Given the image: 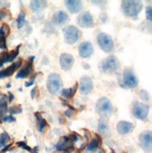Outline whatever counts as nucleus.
<instances>
[{"instance_id": "b1692460", "label": "nucleus", "mask_w": 152, "mask_h": 153, "mask_svg": "<svg viewBox=\"0 0 152 153\" xmlns=\"http://www.w3.org/2000/svg\"><path fill=\"white\" fill-rule=\"evenodd\" d=\"M70 142V137L69 136H63L59 139V141L57 142V144L56 145V149L59 150V151H62L64 150L66 148L68 147Z\"/></svg>"}, {"instance_id": "dca6fc26", "label": "nucleus", "mask_w": 152, "mask_h": 153, "mask_svg": "<svg viewBox=\"0 0 152 153\" xmlns=\"http://www.w3.org/2000/svg\"><path fill=\"white\" fill-rule=\"evenodd\" d=\"M64 3L69 11L71 13H78L83 9L82 1H78V0H66Z\"/></svg>"}, {"instance_id": "4c0bfd02", "label": "nucleus", "mask_w": 152, "mask_h": 153, "mask_svg": "<svg viewBox=\"0 0 152 153\" xmlns=\"http://www.w3.org/2000/svg\"><path fill=\"white\" fill-rule=\"evenodd\" d=\"M37 74H35L34 75H33V76L31 77L30 81H28V82H25V83H24V85L26 86V88H28V86H31V85H33V84H34V82H35V79H36V76H37Z\"/></svg>"}, {"instance_id": "20e7f679", "label": "nucleus", "mask_w": 152, "mask_h": 153, "mask_svg": "<svg viewBox=\"0 0 152 153\" xmlns=\"http://www.w3.org/2000/svg\"><path fill=\"white\" fill-rule=\"evenodd\" d=\"M120 85L123 88H135L138 85V79L134 74L133 69L127 68L124 70Z\"/></svg>"}, {"instance_id": "ea45409f", "label": "nucleus", "mask_w": 152, "mask_h": 153, "mask_svg": "<svg viewBox=\"0 0 152 153\" xmlns=\"http://www.w3.org/2000/svg\"><path fill=\"white\" fill-rule=\"evenodd\" d=\"M8 14H9V13H8V11H7V10H0V20L4 19Z\"/></svg>"}, {"instance_id": "ddd939ff", "label": "nucleus", "mask_w": 152, "mask_h": 153, "mask_svg": "<svg viewBox=\"0 0 152 153\" xmlns=\"http://www.w3.org/2000/svg\"><path fill=\"white\" fill-rule=\"evenodd\" d=\"M78 52H79V56L82 58H88L94 53L93 45H92L90 42H84L79 45Z\"/></svg>"}, {"instance_id": "a878e982", "label": "nucleus", "mask_w": 152, "mask_h": 153, "mask_svg": "<svg viewBox=\"0 0 152 153\" xmlns=\"http://www.w3.org/2000/svg\"><path fill=\"white\" fill-rule=\"evenodd\" d=\"M8 96L2 94L1 97H0V110H2L3 112H7L8 111Z\"/></svg>"}, {"instance_id": "473e14b6", "label": "nucleus", "mask_w": 152, "mask_h": 153, "mask_svg": "<svg viewBox=\"0 0 152 153\" xmlns=\"http://www.w3.org/2000/svg\"><path fill=\"white\" fill-rule=\"evenodd\" d=\"M139 96H140V98L143 100L144 102H148V100H149V94H148V92L147 90H145V89L140 90Z\"/></svg>"}, {"instance_id": "aec40b11", "label": "nucleus", "mask_w": 152, "mask_h": 153, "mask_svg": "<svg viewBox=\"0 0 152 153\" xmlns=\"http://www.w3.org/2000/svg\"><path fill=\"white\" fill-rule=\"evenodd\" d=\"M35 117L37 119V129L39 132H43L45 128L47 127V122H46L45 119L42 117L41 115V113H35Z\"/></svg>"}, {"instance_id": "423d86ee", "label": "nucleus", "mask_w": 152, "mask_h": 153, "mask_svg": "<svg viewBox=\"0 0 152 153\" xmlns=\"http://www.w3.org/2000/svg\"><path fill=\"white\" fill-rule=\"evenodd\" d=\"M64 34V39L68 44H74L80 37V30L74 25L65 26L62 29Z\"/></svg>"}, {"instance_id": "c85d7f7f", "label": "nucleus", "mask_w": 152, "mask_h": 153, "mask_svg": "<svg viewBox=\"0 0 152 153\" xmlns=\"http://www.w3.org/2000/svg\"><path fill=\"white\" fill-rule=\"evenodd\" d=\"M8 112L11 116H13V115L21 114V113L23 112V109H22L21 106H19V105H13V106H11V107L8 108Z\"/></svg>"}, {"instance_id": "f3484780", "label": "nucleus", "mask_w": 152, "mask_h": 153, "mask_svg": "<svg viewBox=\"0 0 152 153\" xmlns=\"http://www.w3.org/2000/svg\"><path fill=\"white\" fill-rule=\"evenodd\" d=\"M69 20H70L69 15L65 11H62V10L56 11L55 14L53 15V21L57 25H65L66 23L69 22Z\"/></svg>"}, {"instance_id": "864d4df0", "label": "nucleus", "mask_w": 152, "mask_h": 153, "mask_svg": "<svg viewBox=\"0 0 152 153\" xmlns=\"http://www.w3.org/2000/svg\"><path fill=\"white\" fill-rule=\"evenodd\" d=\"M76 153H79V152H78V151H77V152H76Z\"/></svg>"}, {"instance_id": "f03ea898", "label": "nucleus", "mask_w": 152, "mask_h": 153, "mask_svg": "<svg viewBox=\"0 0 152 153\" xmlns=\"http://www.w3.org/2000/svg\"><path fill=\"white\" fill-rule=\"evenodd\" d=\"M96 112L102 117L108 118L113 113V104L110 100L106 97L99 99L96 103Z\"/></svg>"}, {"instance_id": "a211bd4d", "label": "nucleus", "mask_w": 152, "mask_h": 153, "mask_svg": "<svg viewBox=\"0 0 152 153\" xmlns=\"http://www.w3.org/2000/svg\"><path fill=\"white\" fill-rule=\"evenodd\" d=\"M33 71V62H29L26 64L24 67H23L20 70L17 74H16V79H22V78H26L28 77Z\"/></svg>"}, {"instance_id": "5701e85b", "label": "nucleus", "mask_w": 152, "mask_h": 153, "mask_svg": "<svg viewBox=\"0 0 152 153\" xmlns=\"http://www.w3.org/2000/svg\"><path fill=\"white\" fill-rule=\"evenodd\" d=\"M101 143H102L101 137L96 134L95 137H94V138H92V139H91V141L89 142V144L87 145V151H94L95 149H97L99 147H100Z\"/></svg>"}, {"instance_id": "c9c22d12", "label": "nucleus", "mask_w": 152, "mask_h": 153, "mask_svg": "<svg viewBox=\"0 0 152 153\" xmlns=\"http://www.w3.org/2000/svg\"><path fill=\"white\" fill-rule=\"evenodd\" d=\"M0 49L6 50L7 49V43H6V38L3 36H0Z\"/></svg>"}, {"instance_id": "2f4dec72", "label": "nucleus", "mask_w": 152, "mask_h": 153, "mask_svg": "<svg viewBox=\"0 0 152 153\" xmlns=\"http://www.w3.org/2000/svg\"><path fill=\"white\" fill-rule=\"evenodd\" d=\"M8 55H9L8 52H3L0 54V68H1L5 63L8 62Z\"/></svg>"}, {"instance_id": "58836bf2", "label": "nucleus", "mask_w": 152, "mask_h": 153, "mask_svg": "<svg viewBox=\"0 0 152 153\" xmlns=\"http://www.w3.org/2000/svg\"><path fill=\"white\" fill-rule=\"evenodd\" d=\"M37 91H38V86L35 85V88H33L30 92V94H31V99H35L36 97V94H37Z\"/></svg>"}, {"instance_id": "412c9836", "label": "nucleus", "mask_w": 152, "mask_h": 153, "mask_svg": "<svg viewBox=\"0 0 152 153\" xmlns=\"http://www.w3.org/2000/svg\"><path fill=\"white\" fill-rule=\"evenodd\" d=\"M30 9L33 11H39L44 10L47 7V2L46 1H39V0H32L30 2Z\"/></svg>"}, {"instance_id": "7ed1b4c3", "label": "nucleus", "mask_w": 152, "mask_h": 153, "mask_svg": "<svg viewBox=\"0 0 152 153\" xmlns=\"http://www.w3.org/2000/svg\"><path fill=\"white\" fill-rule=\"evenodd\" d=\"M119 69V62L116 56H110L107 58L103 59L99 64V70L102 72H106V74H113Z\"/></svg>"}, {"instance_id": "de8ad7c7", "label": "nucleus", "mask_w": 152, "mask_h": 153, "mask_svg": "<svg viewBox=\"0 0 152 153\" xmlns=\"http://www.w3.org/2000/svg\"><path fill=\"white\" fill-rule=\"evenodd\" d=\"M10 85H10V83L7 84V88H10Z\"/></svg>"}, {"instance_id": "603ef678", "label": "nucleus", "mask_w": 152, "mask_h": 153, "mask_svg": "<svg viewBox=\"0 0 152 153\" xmlns=\"http://www.w3.org/2000/svg\"><path fill=\"white\" fill-rule=\"evenodd\" d=\"M0 123H1V120H0Z\"/></svg>"}, {"instance_id": "39448f33", "label": "nucleus", "mask_w": 152, "mask_h": 153, "mask_svg": "<svg viewBox=\"0 0 152 153\" xmlns=\"http://www.w3.org/2000/svg\"><path fill=\"white\" fill-rule=\"evenodd\" d=\"M63 82L61 76L57 74H50L47 79V89L51 94L55 95L61 89Z\"/></svg>"}, {"instance_id": "393cba45", "label": "nucleus", "mask_w": 152, "mask_h": 153, "mask_svg": "<svg viewBox=\"0 0 152 153\" xmlns=\"http://www.w3.org/2000/svg\"><path fill=\"white\" fill-rule=\"evenodd\" d=\"M10 140V136L7 131H3L2 134H0V149H3L5 146H7Z\"/></svg>"}, {"instance_id": "6ab92c4d", "label": "nucleus", "mask_w": 152, "mask_h": 153, "mask_svg": "<svg viewBox=\"0 0 152 153\" xmlns=\"http://www.w3.org/2000/svg\"><path fill=\"white\" fill-rule=\"evenodd\" d=\"M78 88V83H75V85L70 88H65L61 90V97L65 100H70L73 98L75 93Z\"/></svg>"}, {"instance_id": "49530a36", "label": "nucleus", "mask_w": 152, "mask_h": 153, "mask_svg": "<svg viewBox=\"0 0 152 153\" xmlns=\"http://www.w3.org/2000/svg\"><path fill=\"white\" fill-rule=\"evenodd\" d=\"M3 113H4V112H3L2 110H0V118H1V117H3Z\"/></svg>"}, {"instance_id": "3c124183", "label": "nucleus", "mask_w": 152, "mask_h": 153, "mask_svg": "<svg viewBox=\"0 0 152 153\" xmlns=\"http://www.w3.org/2000/svg\"><path fill=\"white\" fill-rule=\"evenodd\" d=\"M35 153H39V152H37V151H36V152H35Z\"/></svg>"}, {"instance_id": "4be33fe9", "label": "nucleus", "mask_w": 152, "mask_h": 153, "mask_svg": "<svg viewBox=\"0 0 152 153\" xmlns=\"http://www.w3.org/2000/svg\"><path fill=\"white\" fill-rule=\"evenodd\" d=\"M98 131L102 135L107 136L110 132V128H109V125L107 124V122L103 120V119H100V120H99V124H98Z\"/></svg>"}, {"instance_id": "a19ab883", "label": "nucleus", "mask_w": 152, "mask_h": 153, "mask_svg": "<svg viewBox=\"0 0 152 153\" xmlns=\"http://www.w3.org/2000/svg\"><path fill=\"white\" fill-rule=\"evenodd\" d=\"M12 146V144L10 143V144H9V145H7V146H5V147L1 149V151H0V153H5V152H7L10 149V147Z\"/></svg>"}, {"instance_id": "bb28decb", "label": "nucleus", "mask_w": 152, "mask_h": 153, "mask_svg": "<svg viewBox=\"0 0 152 153\" xmlns=\"http://www.w3.org/2000/svg\"><path fill=\"white\" fill-rule=\"evenodd\" d=\"M16 22H17V26L18 28H22L24 25L25 24V13L23 10H20L19 15L16 19Z\"/></svg>"}, {"instance_id": "09e8293b", "label": "nucleus", "mask_w": 152, "mask_h": 153, "mask_svg": "<svg viewBox=\"0 0 152 153\" xmlns=\"http://www.w3.org/2000/svg\"><path fill=\"white\" fill-rule=\"evenodd\" d=\"M100 153H104V150H102V149H100Z\"/></svg>"}, {"instance_id": "37998d69", "label": "nucleus", "mask_w": 152, "mask_h": 153, "mask_svg": "<svg viewBox=\"0 0 152 153\" xmlns=\"http://www.w3.org/2000/svg\"><path fill=\"white\" fill-rule=\"evenodd\" d=\"M13 99H14V96H13V94H12L11 92H10V93H9V98H8L9 102H12V101H13Z\"/></svg>"}, {"instance_id": "e433bc0d", "label": "nucleus", "mask_w": 152, "mask_h": 153, "mask_svg": "<svg viewBox=\"0 0 152 153\" xmlns=\"http://www.w3.org/2000/svg\"><path fill=\"white\" fill-rule=\"evenodd\" d=\"M70 138H71V139H70V140H71L72 141V144H74L75 142H77L79 139H81V136L80 135H78L77 134H75V132H72V134L70 135V136H69Z\"/></svg>"}, {"instance_id": "2eb2a0df", "label": "nucleus", "mask_w": 152, "mask_h": 153, "mask_svg": "<svg viewBox=\"0 0 152 153\" xmlns=\"http://www.w3.org/2000/svg\"><path fill=\"white\" fill-rule=\"evenodd\" d=\"M133 124L130 123L129 121H125V120H121L117 123L116 125V131L119 134L125 135V134H128L130 132L133 131Z\"/></svg>"}, {"instance_id": "1a4fd4ad", "label": "nucleus", "mask_w": 152, "mask_h": 153, "mask_svg": "<svg viewBox=\"0 0 152 153\" xmlns=\"http://www.w3.org/2000/svg\"><path fill=\"white\" fill-rule=\"evenodd\" d=\"M139 144L141 149L145 151L150 153L152 150V134L150 131H145L139 136Z\"/></svg>"}, {"instance_id": "f257e3e1", "label": "nucleus", "mask_w": 152, "mask_h": 153, "mask_svg": "<svg viewBox=\"0 0 152 153\" xmlns=\"http://www.w3.org/2000/svg\"><path fill=\"white\" fill-rule=\"evenodd\" d=\"M143 9V3L141 1H135V0H126L122 1L121 10L123 13L127 17L136 18Z\"/></svg>"}, {"instance_id": "c03bdc74", "label": "nucleus", "mask_w": 152, "mask_h": 153, "mask_svg": "<svg viewBox=\"0 0 152 153\" xmlns=\"http://www.w3.org/2000/svg\"><path fill=\"white\" fill-rule=\"evenodd\" d=\"M0 5H1V6L3 5V6H6V7H10V4L9 2H4V1H3V2L0 1Z\"/></svg>"}, {"instance_id": "9b49d317", "label": "nucleus", "mask_w": 152, "mask_h": 153, "mask_svg": "<svg viewBox=\"0 0 152 153\" xmlns=\"http://www.w3.org/2000/svg\"><path fill=\"white\" fill-rule=\"evenodd\" d=\"M93 90V81L91 77L84 75L80 78V92L83 95H87Z\"/></svg>"}, {"instance_id": "f704fd0d", "label": "nucleus", "mask_w": 152, "mask_h": 153, "mask_svg": "<svg viewBox=\"0 0 152 153\" xmlns=\"http://www.w3.org/2000/svg\"><path fill=\"white\" fill-rule=\"evenodd\" d=\"M146 16H147V19L148 20L149 22L152 21V8H151V6L147 7V9H146Z\"/></svg>"}, {"instance_id": "9d476101", "label": "nucleus", "mask_w": 152, "mask_h": 153, "mask_svg": "<svg viewBox=\"0 0 152 153\" xmlns=\"http://www.w3.org/2000/svg\"><path fill=\"white\" fill-rule=\"evenodd\" d=\"M77 23L83 28H91L94 26V19L89 11H83L78 16Z\"/></svg>"}, {"instance_id": "c756f323", "label": "nucleus", "mask_w": 152, "mask_h": 153, "mask_svg": "<svg viewBox=\"0 0 152 153\" xmlns=\"http://www.w3.org/2000/svg\"><path fill=\"white\" fill-rule=\"evenodd\" d=\"M10 27L8 25L4 24L2 26H0V36H3L5 38H7V36H8L10 34Z\"/></svg>"}, {"instance_id": "6e6552de", "label": "nucleus", "mask_w": 152, "mask_h": 153, "mask_svg": "<svg viewBox=\"0 0 152 153\" xmlns=\"http://www.w3.org/2000/svg\"><path fill=\"white\" fill-rule=\"evenodd\" d=\"M97 42L101 49L105 53H110L114 49V42L112 37L106 33H100L97 37Z\"/></svg>"}, {"instance_id": "cd10ccee", "label": "nucleus", "mask_w": 152, "mask_h": 153, "mask_svg": "<svg viewBox=\"0 0 152 153\" xmlns=\"http://www.w3.org/2000/svg\"><path fill=\"white\" fill-rule=\"evenodd\" d=\"M20 47H21V45H18L17 47L15 48V50L10 51V52L9 53V55H8V62H12V61L14 60V59L18 56Z\"/></svg>"}, {"instance_id": "a18cd8bd", "label": "nucleus", "mask_w": 152, "mask_h": 153, "mask_svg": "<svg viewBox=\"0 0 152 153\" xmlns=\"http://www.w3.org/2000/svg\"><path fill=\"white\" fill-rule=\"evenodd\" d=\"M84 68H85V69H89V68H90V66H89V65L87 66V65H85V63H84Z\"/></svg>"}, {"instance_id": "8fccbe9b", "label": "nucleus", "mask_w": 152, "mask_h": 153, "mask_svg": "<svg viewBox=\"0 0 152 153\" xmlns=\"http://www.w3.org/2000/svg\"><path fill=\"white\" fill-rule=\"evenodd\" d=\"M111 153H116L114 149H111Z\"/></svg>"}, {"instance_id": "79ce46f5", "label": "nucleus", "mask_w": 152, "mask_h": 153, "mask_svg": "<svg viewBox=\"0 0 152 153\" xmlns=\"http://www.w3.org/2000/svg\"><path fill=\"white\" fill-rule=\"evenodd\" d=\"M17 146L19 148H22V149H24L25 146H26V143L25 142H24V141H21V142H18L17 143Z\"/></svg>"}, {"instance_id": "7c9ffc66", "label": "nucleus", "mask_w": 152, "mask_h": 153, "mask_svg": "<svg viewBox=\"0 0 152 153\" xmlns=\"http://www.w3.org/2000/svg\"><path fill=\"white\" fill-rule=\"evenodd\" d=\"M43 31L46 32V33H48V34H52V33H55L56 29H55V26L53 25L52 23H46Z\"/></svg>"}, {"instance_id": "72a5a7b5", "label": "nucleus", "mask_w": 152, "mask_h": 153, "mask_svg": "<svg viewBox=\"0 0 152 153\" xmlns=\"http://www.w3.org/2000/svg\"><path fill=\"white\" fill-rule=\"evenodd\" d=\"M1 121H4V122H15L16 118L14 117H12L11 115H10V116H3L1 117Z\"/></svg>"}, {"instance_id": "f8f14e48", "label": "nucleus", "mask_w": 152, "mask_h": 153, "mask_svg": "<svg viewBox=\"0 0 152 153\" xmlns=\"http://www.w3.org/2000/svg\"><path fill=\"white\" fill-rule=\"evenodd\" d=\"M59 63H60V67L63 71H70L73 66L74 57L67 53H63L59 56Z\"/></svg>"}, {"instance_id": "4468645a", "label": "nucleus", "mask_w": 152, "mask_h": 153, "mask_svg": "<svg viewBox=\"0 0 152 153\" xmlns=\"http://www.w3.org/2000/svg\"><path fill=\"white\" fill-rule=\"evenodd\" d=\"M22 63H23L22 59H20V60H18V61H16L14 63H12L11 65H10L9 67H7L6 69L0 71V79L11 76L20 67H21Z\"/></svg>"}, {"instance_id": "0eeeda50", "label": "nucleus", "mask_w": 152, "mask_h": 153, "mask_svg": "<svg viewBox=\"0 0 152 153\" xmlns=\"http://www.w3.org/2000/svg\"><path fill=\"white\" fill-rule=\"evenodd\" d=\"M148 113H149V107L148 104L137 101L133 102V114L136 118L140 119V120H147L148 117Z\"/></svg>"}]
</instances>
